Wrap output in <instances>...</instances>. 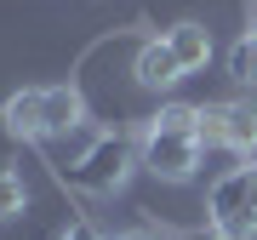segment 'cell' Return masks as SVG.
I'll list each match as a JSON object with an SVG mask.
<instances>
[{
	"instance_id": "1",
	"label": "cell",
	"mask_w": 257,
	"mask_h": 240,
	"mask_svg": "<svg viewBox=\"0 0 257 240\" xmlns=\"http://www.w3.org/2000/svg\"><path fill=\"white\" fill-rule=\"evenodd\" d=\"M126 172H132V143H126V138H97L92 149H80L74 166H69V177H74L80 189H92V194L120 189Z\"/></svg>"
},
{
	"instance_id": "2",
	"label": "cell",
	"mask_w": 257,
	"mask_h": 240,
	"mask_svg": "<svg viewBox=\"0 0 257 240\" xmlns=\"http://www.w3.org/2000/svg\"><path fill=\"white\" fill-rule=\"evenodd\" d=\"M206 212H211V223H217V234H229V240H257V212H251V194H246V166L229 172V177H217Z\"/></svg>"
},
{
	"instance_id": "3",
	"label": "cell",
	"mask_w": 257,
	"mask_h": 240,
	"mask_svg": "<svg viewBox=\"0 0 257 240\" xmlns=\"http://www.w3.org/2000/svg\"><path fill=\"white\" fill-rule=\"evenodd\" d=\"M143 166L166 177V183H183V177L200 166V138H177V132H143Z\"/></svg>"
},
{
	"instance_id": "4",
	"label": "cell",
	"mask_w": 257,
	"mask_h": 240,
	"mask_svg": "<svg viewBox=\"0 0 257 240\" xmlns=\"http://www.w3.org/2000/svg\"><path fill=\"white\" fill-rule=\"evenodd\" d=\"M200 143L251 149L257 143V109H251V103H217V109H200Z\"/></svg>"
},
{
	"instance_id": "5",
	"label": "cell",
	"mask_w": 257,
	"mask_h": 240,
	"mask_svg": "<svg viewBox=\"0 0 257 240\" xmlns=\"http://www.w3.org/2000/svg\"><path fill=\"white\" fill-rule=\"evenodd\" d=\"M143 92H166L172 80H183V63H177V52L166 46V40H143L138 46V63H132Z\"/></svg>"
},
{
	"instance_id": "6",
	"label": "cell",
	"mask_w": 257,
	"mask_h": 240,
	"mask_svg": "<svg viewBox=\"0 0 257 240\" xmlns=\"http://www.w3.org/2000/svg\"><path fill=\"white\" fill-rule=\"evenodd\" d=\"M80 120H86L80 92H74V86H46V120H40V132H46V138H69Z\"/></svg>"
},
{
	"instance_id": "7",
	"label": "cell",
	"mask_w": 257,
	"mask_h": 240,
	"mask_svg": "<svg viewBox=\"0 0 257 240\" xmlns=\"http://www.w3.org/2000/svg\"><path fill=\"white\" fill-rule=\"evenodd\" d=\"M0 120H6L18 138H46V132H40V120H46V92H18V97H6Z\"/></svg>"
},
{
	"instance_id": "8",
	"label": "cell",
	"mask_w": 257,
	"mask_h": 240,
	"mask_svg": "<svg viewBox=\"0 0 257 240\" xmlns=\"http://www.w3.org/2000/svg\"><path fill=\"white\" fill-rule=\"evenodd\" d=\"M166 46L177 52V63L189 69H206V57H211V35H206V23H177V29H166Z\"/></svg>"
},
{
	"instance_id": "9",
	"label": "cell",
	"mask_w": 257,
	"mask_h": 240,
	"mask_svg": "<svg viewBox=\"0 0 257 240\" xmlns=\"http://www.w3.org/2000/svg\"><path fill=\"white\" fill-rule=\"evenodd\" d=\"M149 126H155V132H177V138H200V109H189V103H166Z\"/></svg>"
},
{
	"instance_id": "10",
	"label": "cell",
	"mask_w": 257,
	"mask_h": 240,
	"mask_svg": "<svg viewBox=\"0 0 257 240\" xmlns=\"http://www.w3.org/2000/svg\"><path fill=\"white\" fill-rule=\"evenodd\" d=\"M229 74H234L240 86H257V29L234 40V52H229Z\"/></svg>"
},
{
	"instance_id": "11",
	"label": "cell",
	"mask_w": 257,
	"mask_h": 240,
	"mask_svg": "<svg viewBox=\"0 0 257 240\" xmlns=\"http://www.w3.org/2000/svg\"><path fill=\"white\" fill-rule=\"evenodd\" d=\"M12 212H23V177L0 172V217H12Z\"/></svg>"
},
{
	"instance_id": "12",
	"label": "cell",
	"mask_w": 257,
	"mask_h": 240,
	"mask_svg": "<svg viewBox=\"0 0 257 240\" xmlns=\"http://www.w3.org/2000/svg\"><path fill=\"white\" fill-rule=\"evenodd\" d=\"M57 240H97V234L86 229V223H74V229H63V234H57Z\"/></svg>"
},
{
	"instance_id": "13",
	"label": "cell",
	"mask_w": 257,
	"mask_h": 240,
	"mask_svg": "<svg viewBox=\"0 0 257 240\" xmlns=\"http://www.w3.org/2000/svg\"><path fill=\"white\" fill-rule=\"evenodd\" d=\"M246 194H251V212H257V166H246Z\"/></svg>"
},
{
	"instance_id": "14",
	"label": "cell",
	"mask_w": 257,
	"mask_h": 240,
	"mask_svg": "<svg viewBox=\"0 0 257 240\" xmlns=\"http://www.w3.org/2000/svg\"><path fill=\"white\" fill-rule=\"evenodd\" d=\"M114 240H160V234H114Z\"/></svg>"
},
{
	"instance_id": "15",
	"label": "cell",
	"mask_w": 257,
	"mask_h": 240,
	"mask_svg": "<svg viewBox=\"0 0 257 240\" xmlns=\"http://www.w3.org/2000/svg\"><path fill=\"white\" fill-rule=\"evenodd\" d=\"M217 240H229V234H217Z\"/></svg>"
}]
</instances>
